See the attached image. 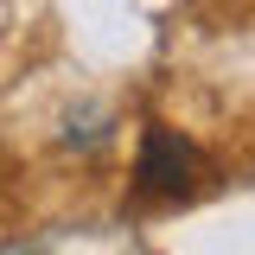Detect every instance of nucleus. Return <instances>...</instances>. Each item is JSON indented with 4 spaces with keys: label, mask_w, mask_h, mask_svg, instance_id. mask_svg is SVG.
<instances>
[{
    "label": "nucleus",
    "mask_w": 255,
    "mask_h": 255,
    "mask_svg": "<svg viewBox=\"0 0 255 255\" xmlns=\"http://www.w3.org/2000/svg\"><path fill=\"white\" fill-rule=\"evenodd\" d=\"M191 179H198V147L172 128H147L140 134V159H134V185L147 198H185Z\"/></svg>",
    "instance_id": "1"
}]
</instances>
